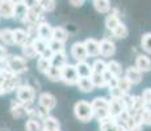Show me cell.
I'll return each mask as SVG.
<instances>
[{"label": "cell", "mask_w": 151, "mask_h": 131, "mask_svg": "<svg viewBox=\"0 0 151 131\" xmlns=\"http://www.w3.org/2000/svg\"><path fill=\"white\" fill-rule=\"evenodd\" d=\"M74 113H75V117L79 119L80 122H84V123H87V122L92 121V119L95 118L93 109H92L91 102L84 101V100H80L75 104Z\"/></svg>", "instance_id": "1"}, {"label": "cell", "mask_w": 151, "mask_h": 131, "mask_svg": "<svg viewBox=\"0 0 151 131\" xmlns=\"http://www.w3.org/2000/svg\"><path fill=\"white\" fill-rule=\"evenodd\" d=\"M92 109H93V115L99 122L103 119L110 117L109 115V100L105 97H96L92 100Z\"/></svg>", "instance_id": "2"}, {"label": "cell", "mask_w": 151, "mask_h": 131, "mask_svg": "<svg viewBox=\"0 0 151 131\" xmlns=\"http://www.w3.org/2000/svg\"><path fill=\"white\" fill-rule=\"evenodd\" d=\"M7 68L14 75H21L28 71V63L24 57L20 55H11L7 58Z\"/></svg>", "instance_id": "3"}, {"label": "cell", "mask_w": 151, "mask_h": 131, "mask_svg": "<svg viewBox=\"0 0 151 131\" xmlns=\"http://www.w3.org/2000/svg\"><path fill=\"white\" fill-rule=\"evenodd\" d=\"M34 98H36V91L29 84H24L16 91V100H19L22 104L34 102Z\"/></svg>", "instance_id": "4"}, {"label": "cell", "mask_w": 151, "mask_h": 131, "mask_svg": "<svg viewBox=\"0 0 151 131\" xmlns=\"http://www.w3.org/2000/svg\"><path fill=\"white\" fill-rule=\"evenodd\" d=\"M62 81L66 85H76L79 81V75L76 71V66L67 63L62 68Z\"/></svg>", "instance_id": "5"}, {"label": "cell", "mask_w": 151, "mask_h": 131, "mask_svg": "<svg viewBox=\"0 0 151 131\" xmlns=\"http://www.w3.org/2000/svg\"><path fill=\"white\" fill-rule=\"evenodd\" d=\"M71 57L76 60V63L80 62H87V58H88V52L87 49L84 46V42H75L71 46Z\"/></svg>", "instance_id": "6"}, {"label": "cell", "mask_w": 151, "mask_h": 131, "mask_svg": "<svg viewBox=\"0 0 151 131\" xmlns=\"http://www.w3.org/2000/svg\"><path fill=\"white\" fill-rule=\"evenodd\" d=\"M38 106L47 110V112H50V110H53L54 107L57 106V98H55V96L51 94V93L43 92L38 97Z\"/></svg>", "instance_id": "7"}, {"label": "cell", "mask_w": 151, "mask_h": 131, "mask_svg": "<svg viewBox=\"0 0 151 131\" xmlns=\"http://www.w3.org/2000/svg\"><path fill=\"white\" fill-rule=\"evenodd\" d=\"M29 12V5L27 1H16V5H14V17L17 21L24 22L27 21V16Z\"/></svg>", "instance_id": "8"}, {"label": "cell", "mask_w": 151, "mask_h": 131, "mask_svg": "<svg viewBox=\"0 0 151 131\" xmlns=\"http://www.w3.org/2000/svg\"><path fill=\"white\" fill-rule=\"evenodd\" d=\"M11 114L16 119H22L28 115V110H27V107L24 106V104L14 98L12 101V104H11Z\"/></svg>", "instance_id": "9"}, {"label": "cell", "mask_w": 151, "mask_h": 131, "mask_svg": "<svg viewBox=\"0 0 151 131\" xmlns=\"http://www.w3.org/2000/svg\"><path fill=\"white\" fill-rule=\"evenodd\" d=\"M116 54V45L112 39L103 38L100 41V55L105 58H110Z\"/></svg>", "instance_id": "10"}, {"label": "cell", "mask_w": 151, "mask_h": 131, "mask_svg": "<svg viewBox=\"0 0 151 131\" xmlns=\"http://www.w3.org/2000/svg\"><path fill=\"white\" fill-rule=\"evenodd\" d=\"M20 87H21V84H20V79L17 75H13V76L5 79L1 84V89H3V92H4V94L5 93H11V92L17 91Z\"/></svg>", "instance_id": "11"}, {"label": "cell", "mask_w": 151, "mask_h": 131, "mask_svg": "<svg viewBox=\"0 0 151 131\" xmlns=\"http://www.w3.org/2000/svg\"><path fill=\"white\" fill-rule=\"evenodd\" d=\"M125 105L122 98L117 100V98H110L109 100V115L112 118H117L122 112H125Z\"/></svg>", "instance_id": "12"}, {"label": "cell", "mask_w": 151, "mask_h": 131, "mask_svg": "<svg viewBox=\"0 0 151 131\" xmlns=\"http://www.w3.org/2000/svg\"><path fill=\"white\" fill-rule=\"evenodd\" d=\"M16 1H0V19H13Z\"/></svg>", "instance_id": "13"}, {"label": "cell", "mask_w": 151, "mask_h": 131, "mask_svg": "<svg viewBox=\"0 0 151 131\" xmlns=\"http://www.w3.org/2000/svg\"><path fill=\"white\" fill-rule=\"evenodd\" d=\"M142 76H143V74H142L135 66L129 67V68H126V71H125V77L132 83V85H137V84L141 83Z\"/></svg>", "instance_id": "14"}, {"label": "cell", "mask_w": 151, "mask_h": 131, "mask_svg": "<svg viewBox=\"0 0 151 131\" xmlns=\"http://www.w3.org/2000/svg\"><path fill=\"white\" fill-rule=\"evenodd\" d=\"M53 26H51L49 22L43 21L38 25V38H41L46 42H50L53 39Z\"/></svg>", "instance_id": "15"}, {"label": "cell", "mask_w": 151, "mask_h": 131, "mask_svg": "<svg viewBox=\"0 0 151 131\" xmlns=\"http://www.w3.org/2000/svg\"><path fill=\"white\" fill-rule=\"evenodd\" d=\"M84 46L87 49L88 57H99L100 55V42L95 38H87L84 41Z\"/></svg>", "instance_id": "16"}, {"label": "cell", "mask_w": 151, "mask_h": 131, "mask_svg": "<svg viewBox=\"0 0 151 131\" xmlns=\"http://www.w3.org/2000/svg\"><path fill=\"white\" fill-rule=\"evenodd\" d=\"M139 71L143 74V72H150L151 71V59L147 55H138L135 58V64H134Z\"/></svg>", "instance_id": "17"}, {"label": "cell", "mask_w": 151, "mask_h": 131, "mask_svg": "<svg viewBox=\"0 0 151 131\" xmlns=\"http://www.w3.org/2000/svg\"><path fill=\"white\" fill-rule=\"evenodd\" d=\"M13 37H14V45L17 46H24L25 43L29 42V37H28V33L27 30L24 29H14L13 30Z\"/></svg>", "instance_id": "18"}, {"label": "cell", "mask_w": 151, "mask_h": 131, "mask_svg": "<svg viewBox=\"0 0 151 131\" xmlns=\"http://www.w3.org/2000/svg\"><path fill=\"white\" fill-rule=\"evenodd\" d=\"M43 131H60V123L58 122L57 118L49 115L47 118L43 119L42 122Z\"/></svg>", "instance_id": "19"}, {"label": "cell", "mask_w": 151, "mask_h": 131, "mask_svg": "<svg viewBox=\"0 0 151 131\" xmlns=\"http://www.w3.org/2000/svg\"><path fill=\"white\" fill-rule=\"evenodd\" d=\"M76 87L79 88V91L83 93H89L95 89V85H93V83H92L91 77H79V81H78Z\"/></svg>", "instance_id": "20"}, {"label": "cell", "mask_w": 151, "mask_h": 131, "mask_svg": "<svg viewBox=\"0 0 151 131\" xmlns=\"http://www.w3.org/2000/svg\"><path fill=\"white\" fill-rule=\"evenodd\" d=\"M76 71H78V75L79 77H91L93 71H92V66L88 64L87 62H80V63H76Z\"/></svg>", "instance_id": "21"}, {"label": "cell", "mask_w": 151, "mask_h": 131, "mask_svg": "<svg viewBox=\"0 0 151 131\" xmlns=\"http://www.w3.org/2000/svg\"><path fill=\"white\" fill-rule=\"evenodd\" d=\"M51 66L53 67H57V68H60L62 69L63 67L67 64V55H66V52H59V54H54L53 58H51L50 60Z\"/></svg>", "instance_id": "22"}, {"label": "cell", "mask_w": 151, "mask_h": 131, "mask_svg": "<svg viewBox=\"0 0 151 131\" xmlns=\"http://www.w3.org/2000/svg\"><path fill=\"white\" fill-rule=\"evenodd\" d=\"M53 39L65 43L68 39V31L63 26H55L53 29Z\"/></svg>", "instance_id": "23"}, {"label": "cell", "mask_w": 151, "mask_h": 131, "mask_svg": "<svg viewBox=\"0 0 151 131\" xmlns=\"http://www.w3.org/2000/svg\"><path fill=\"white\" fill-rule=\"evenodd\" d=\"M0 41H1L4 45L12 46L14 45V37H13V30L12 29H1L0 30Z\"/></svg>", "instance_id": "24"}, {"label": "cell", "mask_w": 151, "mask_h": 131, "mask_svg": "<svg viewBox=\"0 0 151 131\" xmlns=\"http://www.w3.org/2000/svg\"><path fill=\"white\" fill-rule=\"evenodd\" d=\"M92 4H93V8L99 13L109 14L110 11H112V5H110V1H108V0H95Z\"/></svg>", "instance_id": "25"}, {"label": "cell", "mask_w": 151, "mask_h": 131, "mask_svg": "<svg viewBox=\"0 0 151 131\" xmlns=\"http://www.w3.org/2000/svg\"><path fill=\"white\" fill-rule=\"evenodd\" d=\"M120 22H121V20H120V17H118V14L116 12H112V11H110V13L106 16V19H105L106 29L110 30V31H113L116 29V26L120 24Z\"/></svg>", "instance_id": "26"}, {"label": "cell", "mask_w": 151, "mask_h": 131, "mask_svg": "<svg viewBox=\"0 0 151 131\" xmlns=\"http://www.w3.org/2000/svg\"><path fill=\"white\" fill-rule=\"evenodd\" d=\"M21 51H22V57H24L25 59H34L36 57H38V54H37L36 49H34V46H33V42H30V41L22 46Z\"/></svg>", "instance_id": "27"}, {"label": "cell", "mask_w": 151, "mask_h": 131, "mask_svg": "<svg viewBox=\"0 0 151 131\" xmlns=\"http://www.w3.org/2000/svg\"><path fill=\"white\" fill-rule=\"evenodd\" d=\"M106 69H108L110 74L114 75L116 77H121V75H122V66L117 60H109L106 63Z\"/></svg>", "instance_id": "28"}, {"label": "cell", "mask_w": 151, "mask_h": 131, "mask_svg": "<svg viewBox=\"0 0 151 131\" xmlns=\"http://www.w3.org/2000/svg\"><path fill=\"white\" fill-rule=\"evenodd\" d=\"M45 76L51 81H62V69L51 66L45 74Z\"/></svg>", "instance_id": "29"}, {"label": "cell", "mask_w": 151, "mask_h": 131, "mask_svg": "<svg viewBox=\"0 0 151 131\" xmlns=\"http://www.w3.org/2000/svg\"><path fill=\"white\" fill-rule=\"evenodd\" d=\"M100 123V131H117V127H116L114 123V118L108 117L103 121L99 122Z\"/></svg>", "instance_id": "30"}, {"label": "cell", "mask_w": 151, "mask_h": 131, "mask_svg": "<svg viewBox=\"0 0 151 131\" xmlns=\"http://www.w3.org/2000/svg\"><path fill=\"white\" fill-rule=\"evenodd\" d=\"M113 36L116 37V38H120V39H124L126 38L127 36H129V29H127V26L124 24V22H120L117 26H116V29L112 31Z\"/></svg>", "instance_id": "31"}, {"label": "cell", "mask_w": 151, "mask_h": 131, "mask_svg": "<svg viewBox=\"0 0 151 131\" xmlns=\"http://www.w3.org/2000/svg\"><path fill=\"white\" fill-rule=\"evenodd\" d=\"M103 79H104V81H105L106 87H108L109 89L116 88V87H117V84H118V77H116L113 74H110L108 69H106V71L103 74Z\"/></svg>", "instance_id": "32"}, {"label": "cell", "mask_w": 151, "mask_h": 131, "mask_svg": "<svg viewBox=\"0 0 151 131\" xmlns=\"http://www.w3.org/2000/svg\"><path fill=\"white\" fill-rule=\"evenodd\" d=\"M117 88L120 89L124 94H130V91H132V83L127 80L126 77H118V84H117Z\"/></svg>", "instance_id": "33"}, {"label": "cell", "mask_w": 151, "mask_h": 131, "mask_svg": "<svg viewBox=\"0 0 151 131\" xmlns=\"http://www.w3.org/2000/svg\"><path fill=\"white\" fill-rule=\"evenodd\" d=\"M91 66H92V71H93V74L103 75L104 72L106 71V63L104 62L103 59H96Z\"/></svg>", "instance_id": "34"}, {"label": "cell", "mask_w": 151, "mask_h": 131, "mask_svg": "<svg viewBox=\"0 0 151 131\" xmlns=\"http://www.w3.org/2000/svg\"><path fill=\"white\" fill-rule=\"evenodd\" d=\"M33 46H34V49H36L37 54H38V57H40V55H42L46 49L49 47V43L41 38H37V39L33 41Z\"/></svg>", "instance_id": "35"}, {"label": "cell", "mask_w": 151, "mask_h": 131, "mask_svg": "<svg viewBox=\"0 0 151 131\" xmlns=\"http://www.w3.org/2000/svg\"><path fill=\"white\" fill-rule=\"evenodd\" d=\"M49 49H50L54 54H59V52H65L66 51L65 43L58 42V41H55V39H51L50 42H49Z\"/></svg>", "instance_id": "36"}, {"label": "cell", "mask_w": 151, "mask_h": 131, "mask_svg": "<svg viewBox=\"0 0 151 131\" xmlns=\"http://www.w3.org/2000/svg\"><path fill=\"white\" fill-rule=\"evenodd\" d=\"M25 130L27 131H43V126L40 123V121L28 119L27 123H25Z\"/></svg>", "instance_id": "37"}, {"label": "cell", "mask_w": 151, "mask_h": 131, "mask_svg": "<svg viewBox=\"0 0 151 131\" xmlns=\"http://www.w3.org/2000/svg\"><path fill=\"white\" fill-rule=\"evenodd\" d=\"M141 46L147 54H151V33H146L141 38Z\"/></svg>", "instance_id": "38"}, {"label": "cell", "mask_w": 151, "mask_h": 131, "mask_svg": "<svg viewBox=\"0 0 151 131\" xmlns=\"http://www.w3.org/2000/svg\"><path fill=\"white\" fill-rule=\"evenodd\" d=\"M51 67V63L50 60L45 59V58H41L38 57V60H37V68H38L40 72H42V74H46L47 72V69Z\"/></svg>", "instance_id": "39"}, {"label": "cell", "mask_w": 151, "mask_h": 131, "mask_svg": "<svg viewBox=\"0 0 151 131\" xmlns=\"http://www.w3.org/2000/svg\"><path fill=\"white\" fill-rule=\"evenodd\" d=\"M91 80H92V83H93L95 88H96V87H97V88H105V87H106L105 81H104V79H103V75L92 74Z\"/></svg>", "instance_id": "40"}, {"label": "cell", "mask_w": 151, "mask_h": 131, "mask_svg": "<svg viewBox=\"0 0 151 131\" xmlns=\"http://www.w3.org/2000/svg\"><path fill=\"white\" fill-rule=\"evenodd\" d=\"M43 12H53L55 9V1L54 0H40Z\"/></svg>", "instance_id": "41"}, {"label": "cell", "mask_w": 151, "mask_h": 131, "mask_svg": "<svg viewBox=\"0 0 151 131\" xmlns=\"http://www.w3.org/2000/svg\"><path fill=\"white\" fill-rule=\"evenodd\" d=\"M142 125L151 126V107H146V110H145L143 117H142Z\"/></svg>", "instance_id": "42"}, {"label": "cell", "mask_w": 151, "mask_h": 131, "mask_svg": "<svg viewBox=\"0 0 151 131\" xmlns=\"http://www.w3.org/2000/svg\"><path fill=\"white\" fill-rule=\"evenodd\" d=\"M109 94H110V98H117V100H121V98L124 97V93L121 92L117 87H116V88L109 89Z\"/></svg>", "instance_id": "43"}, {"label": "cell", "mask_w": 151, "mask_h": 131, "mask_svg": "<svg viewBox=\"0 0 151 131\" xmlns=\"http://www.w3.org/2000/svg\"><path fill=\"white\" fill-rule=\"evenodd\" d=\"M142 98H143V101L146 102L147 107L151 106V88L145 89L143 93H142Z\"/></svg>", "instance_id": "44"}, {"label": "cell", "mask_w": 151, "mask_h": 131, "mask_svg": "<svg viewBox=\"0 0 151 131\" xmlns=\"http://www.w3.org/2000/svg\"><path fill=\"white\" fill-rule=\"evenodd\" d=\"M8 58V51L3 45H0V60H7Z\"/></svg>", "instance_id": "45"}, {"label": "cell", "mask_w": 151, "mask_h": 131, "mask_svg": "<svg viewBox=\"0 0 151 131\" xmlns=\"http://www.w3.org/2000/svg\"><path fill=\"white\" fill-rule=\"evenodd\" d=\"M70 4H71L72 7H82L84 4V1L83 0H79V1H78V0H70Z\"/></svg>", "instance_id": "46"}, {"label": "cell", "mask_w": 151, "mask_h": 131, "mask_svg": "<svg viewBox=\"0 0 151 131\" xmlns=\"http://www.w3.org/2000/svg\"><path fill=\"white\" fill-rule=\"evenodd\" d=\"M130 131H143V127H142V125H137V126H134Z\"/></svg>", "instance_id": "47"}, {"label": "cell", "mask_w": 151, "mask_h": 131, "mask_svg": "<svg viewBox=\"0 0 151 131\" xmlns=\"http://www.w3.org/2000/svg\"><path fill=\"white\" fill-rule=\"evenodd\" d=\"M0 131H1V130H0Z\"/></svg>", "instance_id": "48"}]
</instances>
